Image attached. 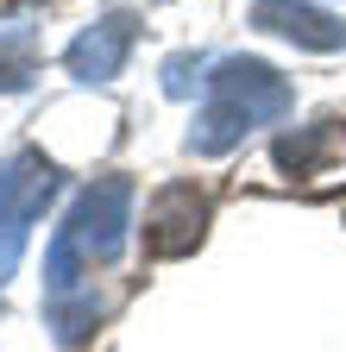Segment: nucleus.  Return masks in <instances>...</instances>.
Listing matches in <instances>:
<instances>
[{"instance_id":"nucleus-1","label":"nucleus","mask_w":346,"mask_h":352,"mask_svg":"<svg viewBox=\"0 0 346 352\" xmlns=\"http://www.w3.org/2000/svg\"><path fill=\"white\" fill-rule=\"evenodd\" d=\"M51 195H57V170L38 151L0 157V283L13 277V264L25 252V233H32V220L45 214Z\"/></svg>"},{"instance_id":"nucleus-2","label":"nucleus","mask_w":346,"mask_h":352,"mask_svg":"<svg viewBox=\"0 0 346 352\" xmlns=\"http://www.w3.org/2000/svg\"><path fill=\"white\" fill-rule=\"evenodd\" d=\"M133 195H139L133 176H95V183L76 195L63 227L76 233V245H82L89 264H113L126 252V239H133Z\"/></svg>"},{"instance_id":"nucleus-3","label":"nucleus","mask_w":346,"mask_h":352,"mask_svg":"<svg viewBox=\"0 0 346 352\" xmlns=\"http://www.w3.org/2000/svg\"><path fill=\"white\" fill-rule=\"evenodd\" d=\"M208 101L233 107L246 126H271V120H283L296 107V88L258 57H221L214 76H208Z\"/></svg>"},{"instance_id":"nucleus-4","label":"nucleus","mask_w":346,"mask_h":352,"mask_svg":"<svg viewBox=\"0 0 346 352\" xmlns=\"http://www.w3.org/2000/svg\"><path fill=\"white\" fill-rule=\"evenodd\" d=\"M208 233V195L195 183H164L145 208V252L151 258H189Z\"/></svg>"},{"instance_id":"nucleus-5","label":"nucleus","mask_w":346,"mask_h":352,"mask_svg":"<svg viewBox=\"0 0 346 352\" xmlns=\"http://www.w3.org/2000/svg\"><path fill=\"white\" fill-rule=\"evenodd\" d=\"M133 38H139V19H133V13H107V19H95V25L76 32V44L63 51V63H69V76H76L82 88H101V82H113V76L126 69Z\"/></svg>"},{"instance_id":"nucleus-6","label":"nucleus","mask_w":346,"mask_h":352,"mask_svg":"<svg viewBox=\"0 0 346 352\" xmlns=\"http://www.w3.org/2000/svg\"><path fill=\"white\" fill-rule=\"evenodd\" d=\"M277 164L296 170L309 189H340L346 183V126L321 120V126L290 132V139H277Z\"/></svg>"},{"instance_id":"nucleus-7","label":"nucleus","mask_w":346,"mask_h":352,"mask_svg":"<svg viewBox=\"0 0 346 352\" xmlns=\"http://www.w3.org/2000/svg\"><path fill=\"white\" fill-rule=\"evenodd\" d=\"M252 25L302 44V51H340V44H346V19L327 13V7H315V0H258Z\"/></svg>"},{"instance_id":"nucleus-8","label":"nucleus","mask_w":346,"mask_h":352,"mask_svg":"<svg viewBox=\"0 0 346 352\" xmlns=\"http://www.w3.org/2000/svg\"><path fill=\"white\" fill-rule=\"evenodd\" d=\"M101 321V296L95 289H69V296H45V327L57 333V346H82Z\"/></svg>"},{"instance_id":"nucleus-9","label":"nucleus","mask_w":346,"mask_h":352,"mask_svg":"<svg viewBox=\"0 0 346 352\" xmlns=\"http://www.w3.org/2000/svg\"><path fill=\"white\" fill-rule=\"evenodd\" d=\"M246 120L233 113V107H221V101H208L202 113H195V126H189V151L195 157H221V151H233L239 139H246Z\"/></svg>"},{"instance_id":"nucleus-10","label":"nucleus","mask_w":346,"mask_h":352,"mask_svg":"<svg viewBox=\"0 0 346 352\" xmlns=\"http://www.w3.org/2000/svg\"><path fill=\"white\" fill-rule=\"evenodd\" d=\"M82 245H76V233L69 227H57L51 233V245H45V296H69V289H89L82 283Z\"/></svg>"},{"instance_id":"nucleus-11","label":"nucleus","mask_w":346,"mask_h":352,"mask_svg":"<svg viewBox=\"0 0 346 352\" xmlns=\"http://www.w3.org/2000/svg\"><path fill=\"white\" fill-rule=\"evenodd\" d=\"M32 88V25H7L0 32V95Z\"/></svg>"},{"instance_id":"nucleus-12","label":"nucleus","mask_w":346,"mask_h":352,"mask_svg":"<svg viewBox=\"0 0 346 352\" xmlns=\"http://www.w3.org/2000/svg\"><path fill=\"white\" fill-rule=\"evenodd\" d=\"M195 82H208V76H202V57H195V51H177V57L164 63V95H177V101H183Z\"/></svg>"}]
</instances>
